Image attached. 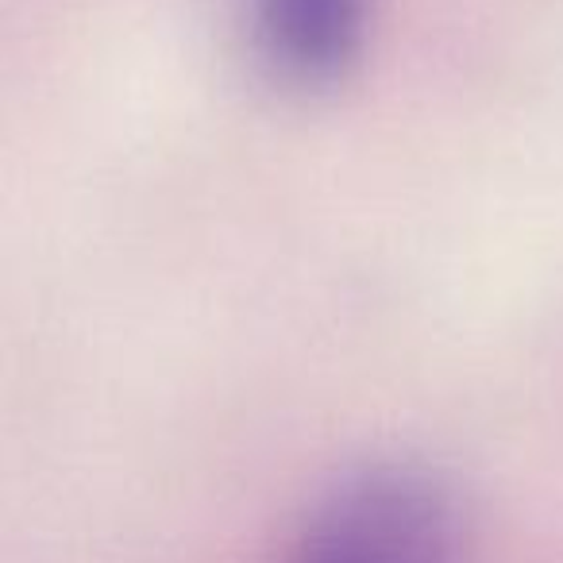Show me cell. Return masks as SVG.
Instances as JSON below:
<instances>
[{"label": "cell", "instance_id": "1", "mask_svg": "<svg viewBox=\"0 0 563 563\" xmlns=\"http://www.w3.org/2000/svg\"><path fill=\"white\" fill-rule=\"evenodd\" d=\"M282 563H467L452 490L413 463L340 478L298 525Z\"/></svg>", "mask_w": 563, "mask_h": 563}, {"label": "cell", "instance_id": "2", "mask_svg": "<svg viewBox=\"0 0 563 563\" xmlns=\"http://www.w3.org/2000/svg\"><path fill=\"white\" fill-rule=\"evenodd\" d=\"M378 0H247L258 66L286 89H329L367 47Z\"/></svg>", "mask_w": 563, "mask_h": 563}]
</instances>
